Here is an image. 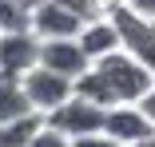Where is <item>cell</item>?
I'll use <instances>...</instances> for the list:
<instances>
[{"instance_id":"6da1fadb","label":"cell","mask_w":155,"mask_h":147,"mask_svg":"<svg viewBox=\"0 0 155 147\" xmlns=\"http://www.w3.org/2000/svg\"><path fill=\"white\" fill-rule=\"evenodd\" d=\"M155 87V72L131 56L127 48H115L111 56H100L80 80H76V92L96 100L104 107H115V103H139L147 92Z\"/></svg>"},{"instance_id":"7a4b0ae2","label":"cell","mask_w":155,"mask_h":147,"mask_svg":"<svg viewBox=\"0 0 155 147\" xmlns=\"http://www.w3.org/2000/svg\"><path fill=\"white\" fill-rule=\"evenodd\" d=\"M44 119H48V127H56V131L80 139V135H91V131H104L107 107L96 103V100H87V96H80V92H72L60 107H52Z\"/></svg>"},{"instance_id":"3957f363","label":"cell","mask_w":155,"mask_h":147,"mask_svg":"<svg viewBox=\"0 0 155 147\" xmlns=\"http://www.w3.org/2000/svg\"><path fill=\"white\" fill-rule=\"evenodd\" d=\"M107 16L119 28V48H127L131 56H139V60L155 72V24L147 16H139L127 0H115V4L107 8Z\"/></svg>"},{"instance_id":"277c9868","label":"cell","mask_w":155,"mask_h":147,"mask_svg":"<svg viewBox=\"0 0 155 147\" xmlns=\"http://www.w3.org/2000/svg\"><path fill=\"white\" fill-rule=\"evenodd\" d=\"M20 80H24V92H28L32 111H40V115H48L52 107H60V103L76 92V80H72V76L52 72V68H44V64H36L32 72H24Z\"/></svg>"},{"instance_id":"5b68a950","label":"cell","mask_w":155,"mask_h":147,"mask_svg":"<svg viewBox=\"0 0 155 147\" xmlns=\"http://www.w3.org/2000/svg\"><path fill=\"white\" fill-rule=\"evenodd\" d=\"M40 64L52 68V72H64V76L80 80L91 68V56L84 52L80 36H52V40H40Z\"/></svg>"},{"instance_id":"8992f818","label":"cell","mask_w":155,"mask_h":147,"mask_svg":"<svg viewBox=\"0 0 155 147\" xmlns=\"http://www.w3.org/2000/svg\"><path fill=\"white\" fill-rule=\"evenodd\" d=\"M40 64V36L32 28H16V32H0V72L24 76Z\"/></svg>"},{"instance_id":"52a82bcc","label":"cell","mask_w":155,"mask_h":147,"mask_svg":"<svg viewBox=\"0 0 155 147\" xmlns=\"http://www.w3.org/2000/svg\"><path fill=\"white\" fill-rule=\"evenodd\" d=\"M28 28L40 36V40H52V36H80L84 28V16H76L72 8L56 4V0H40L28 16Z\"/></svg>"},{"instance_id":"ba28073f","label":"cell","mask_w":155,"mask_h":147,"mask_svg":"<svg viewBox=\"0 0 155 147\" xmlns=\"http://www.w3.org/2000/svg\"><path fill=\"white\" fill-rule=\"evenodd\" d=\"M104 131L115 135L119 143H135L143 135H155V119H151L139 103H115V107H107Z\"/></svg>"},{"instance_id":"9c48e42d","label":"cell","mask_w":155,"mask_h":147,"mask_svg":"<svg viewBox=\"0 0 155 147\" xmlns=\"http://www.w3.org/2000/svg\"><path fill=\"white\" fill-rule=\"evenodd\" d=\"M80 44H84V52L91 56V64H96L100 56H111V52L119 48V28H115V20H111L107 12L84 20V28H80Z\"/></svg>"},{"instance_id":"30bf717a","label":"cell","mask_w":155,"mask_h":147,"mask_svg":"<svg viewBox=\"0 0 155 147\" xmlns=\"http://www.w3.org/2000/svg\"><path fill=\"white\" fill-rule=\"evenodd\" d=\"M24 111H32L28 92H24V80L12 76V72H0V123L16 119V115H24Z\"/></svg>"},{"instance_id":"8fae6325","label":"cell","mask_w":155,"mask_h":147,"mask_svg":"<svg viewBox=\"0 0 155 147\" xmlns=\"http://www.w3.org/2000/svg\"><path fill=\"white\" fill-rule=\"evenodd\" d=\"M40 127H44L40 111H24V115H16V119H4L0 123V147H28Z\"/></svg>"},{"instance_id":"7c38bea8","label":"cell","mask_w":155,"mask_h":147,"mask_svg":"<svg viewBox=\"0 0 155 147\" xmlns=\"http://www.w3.org/2000/svg\"><path fill=\"white\" fill-rule=\"evenodd\" d=\"M28 12L20 0H0V32H16V28H28Z\"/></svg>"},{"instance_id":"4fadbf2b","label":"cell","mask_w":155,"mask_h":147,"mask_svg":"<svg viewBox=\"0 0 155 147\" xmlns=\"http://www.w3.org/2000/svg\"><path fill=\"white\" fill-rule=\"evenodd\" d=\"M56 4H64V8H72L76 16H84V20H91V16H104L111 4L107 0H56Z\"/></svg>"},{"instance_id":"5bb4252c","label":"cell","mask_w":155,"mask_h":147,"mask_svg":"<svg viewBox=\"0 0 155 147\" xmlns=\"http://www.w3.org/2000/svg\"><path fill=\"white\" fill-rule=\"evenodd\" d=\"M28 147H72V135H64V131L48 127V119H44V127L32 135V143H28Z\"/></svg>"},{"instance_id":"9a60e30c","label":"cell","mask_w":155,"mask_h":147,"mask_svg":"<svg viewBox=\"0 0 155 147\" xmlns=\"http://www.w3.org/2000/svg\"><path fill=\"white\" fill-rule=\"evenodd\" d=\"M72 147H127V143H119V139H115V135H107V131H91V135L72 139Z\"/></svg>"},{"instance_id":"2e32d148","label":"cell","mask_w":155,"mask_h":147,"mask_svg":"<svg viewBox=\"0 0 155 147\" xmlns=\"http://www.w3.org/2000/svg\"><path fill=\"white\" fill-rule=\"evenodd\" d=\"M127 4L139 12V16H147V20H155V0H127Z\"/></svg>"},{"instance_id":"e0dca14e","label":"cell","mask_w":155,"mask_h":147,"mask_svg":"<svg viewBox=\"0 0 155 147\" xmlns=\"http://www.w3.org/2000/svg\"><path fill=\"white\" fill-rule=\"evenodd\" d=\"M127 147H155V135H143V139H135V143H127Z\"/></svg>"},{"instance_id":"ac0fdd59","label":"cell","mask_w":155,"mask_h":147,"mask_svg":"<svg viewBox=\"0 0 155 147\" xmlns=\"http://www.w3.org/2000/svg\"><path fill=\"white\" fill-rule=\"evenodd\" d=\"M20 4H24V8H28V12H32V8H36V4H40V0H20Z\"/></svg>"},{"instance_id":"d6986e66","label":"cell","mask_w":155,"mask_h":147,"mask_svg":"<svg viewBox=\"0 0 155 147\" xmlns=\"http://www.w3.org/2000/svg\"><path fill=\"white\" fill-rule=\"evenodd\" d=\"M151 24H155V20H151Z\"/></svg>"}]
</instances>
